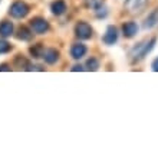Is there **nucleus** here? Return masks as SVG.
<instances>
[{"mask_svg": "<svg viewBox=\"0 0 158 157\" xmlns=\"http://www.w3.org/2000/svg\"><path fill=\"white\" fill-rule=\"evenodd\" d=\"M43 46L42 45H35L30 48V54L33 55V58H40V56H43Z\"/></svg>", "mask_w": 158, "mask_h": 157, "instance_id": "obj_14", "label": "nucleus"}, {"mask_svg": "<svg viewBox=\"0 0 158 157\" xmlns=\"http://www.w3.org/2000/svg\"><path fill=\"white\" fill-rule=\"evenodd\" d=\"M148 0H125V9L131 13L141 12L142 9L147 6Z\"/></svg>", "mask_w": 158, "mask_h": 157, "instance_id": "obj_5", "label": "nucleus"}, {"mask_svg": "<svg viewBox=\"0 0 158 157\" xmlns=\"http://www.w3.org/2000/svg\"><path fill=\"white\" fill-rule=\"evenodd\" d=\"M16 37L20 39V41H30V39H32V33H30V30L27 29V28L22 26V28H19V30H17Z\"/></svg>", "mask_w": 158, "mask_h": 157, "instance_id": "obj_13", "label": "nucleus"}, {"mask_svg": "<svg viewBox=\"0 0 158 157\" xmlns=\"http://www.w3.org/2000/svg\"><path fill=\"white\" fill-rule=\"evenodd\" d=\"M75 32L79 39H89L92 36V28L86 22H79L75 28Z\"/></svg>", "mask_w": 158, "mask_h": 157, "instance_id": "obj_4", "label": "nucleus"}, {"mask_svg": "<svg viewBox=\"0 0 158 157\" xmlns=\"http://www.w3.org/2000/svg\"><path fill=\"white\" fill-rule=\"evenodd\" d=\"M43 58H45V61L48 63H55L56 61H58L59 58V52L56 49H46L45 52H43Z\"/></svg>", "mask_w": 158, "mask_h": 157, "instance_id": "obj_10", "label": "nucleus"}, {"mask_svg": "<svg viewBox=\"0 0 158 157\" xmlns=\"http://www.w3.org/2000/svg\"><path fill=\"white\" fill-rule=\"evenodd\" d=\"M72 71H82V68H81V66H73V68H72Z\"/></svg>", "mask_w": 158, "mask_h": 157, "instance_id": "obj_21", "label": "nucleus"}, {"mask_svg": "<svg viewBox=\"0 0 158 157\" xmlns=\"http://www.w3.org/2000/svg\"><path fill=\"white\" fill-rule=\"evenodd\" d=\"M155 42H157V39L152 37L150 41H142V42H139L137 46H134L132 50L129 52V59H131V62L135 63V62H139L141 59H144V56H145L148 52L152 50Z\"/></svg>", "mask_w": 158, "mask_h": 157, "instance_id": "obj_1", "label": "nucleus"}, {"mask_svg": "<svg viewBox=\"0 0 158 157\" xmlns=\"http://www.w3.org/2000/svg\"><path fill=\"white\" fill-rule=\"evenodd\" d=\"M86 46L83 45V43H75V45L71 48V55L73 59H81L82 56H85L86 54Z\"/></svg>", "mask_w": 158, "mask_h": 157, "instance_id": "obj_8", "label": "nucleus"}, {"mask_svg": "<svg viewBox=\"0 0 158 157\" xmlns=\"http://www.w3.org/2000/svg\"><path fill=\"white\" fill-rule=\"evenodd\" d=\"M50 9H52V13H53V15L59 16V15L65 13V10H66V3H65L63 0H56V2L52 3Z\"/></svg>", "mask_w": 158, "mask_h": 157, "instance_id": "obj_9", "label": "nucleus"}, {"mask_svg": "<svg viewBox=\"0 0 158 157\" xmlns=\"http://www.w3.org/2000/svg\"><path fill=\"white\" fill-rule=\"evenodd\" d=\"M30 28H32V32L38 33V35H42L49 30V23L43 19V17H35L30 20Z\"/></svg>", "mask_w": 158, "mask_h": 157, "instance_id": "obj_3", "label": "nucleus"}, {"mask_svg": "<svg viewBox=\"0 0 158 157\" xmlns=\"http://www.w3.org/2000/svg\"><path fill=\"white\" fill-rule=\"evenodd\" d=\"M12 49V46L9 45L6 41H0V54H6L9 50Z\"/></svg>", "mask_w": 158, "mask_h": 157, "instance_id": "obj_16", "label": "nucleus"}, {"mask_svg": "<svg viewBox=\"0 0 158 157\" xmlns=\"http://www.w3.org/2000/svg\"><path fill=\"white\" fill-rule=\"evenodd\" d=\"M118 39V30L115 26H108V29H106V33L102 37V41L106 43V45H114Z\"/></svg>", "mask_w": 158, "mask_h": 157, "instance_id": "obj_6", "label": "nucleus"}, {"mask_svg": "<svg viewBox=\"0 0 158 157\" xmlns=\"http://www.w3.org/2000/svg\"><path fill=\"white\" fill-rule=\"evenodd\" d=\"M157 23H158V9H155L154 12L151 13L150 16L145 19V22H144V28H145V29H151V28H154Z\"/></svg>", "mask_w": 158, "mask_h": 157, "instance_id": "obj_11", "label": "nucleus"}, {"mask_svg": "<svg viewBox=\"0 0 158 157\" xmlns=\"http://www.w3.org/2000/svg\"><path fill=\"white\" fill-rule=\"evenodd\" d=\"M86 68L89 71H96L98 68H99V62H98V59L95 58H89L86 61Z\"/></svg>", "mask_w": 158, "mask_h": 157, "instance_id": "obj_15", "label": "nucleus"}, {"mask_svg": "<svg viewBox=\"0 0 158 157\" xmlns=\"http://www.w3.org/2000/svg\"><path fill=\"white\" fill-rule=\"evenodd\" d=\"M0 71H9L7 65H0Z\"/></svg>", "mask_w": 158, "mask_h": 157, "instance_id": "obj_20", "label": "nucleus"}, {"mask_svg": "<svg viewBox=\"0 0 158 157\" xmlns=\"http://www.w3.org/2000/svg\"><path fill=\"white\" fill-rule=\"evenodd\" d=\"M122 32H124L125 37H132L137 35L138 32V26L135 22H125L122 25Z\"/></svg>", "mask_w": 158, "mask_h": 157, "instance_id": "obj_7", "label": "nucleus"}, {"mask_svg": "<svg viewBox=\"0 0 158 157\" xmlns=\"http://www.w3.org/2000/svg\"><path fill=\"white\" fill-rule=\"evenodd\" d=\"M152 71H155V72H158V58L155 59L154 62H152Z\"/></svg>", "mask_w": 158, "mask_h": 157, "instance_id": "obj_19", "label": "nucleus"}, {"mask_svg": "<svg viewBox=\"0 0 158 157\" xmlns=\"http://www.w3.org/2000/svg\"><path fill=\"white\" fill-rule=\"evenodd\" d=\"M12 32H13V25L10 23V22L3 20L2 23H0V36L7 37V36L12 35Z\"/></svg>", "mask_w": 158, "mask_h": 157, "instance_id": "obj_12", "label": "nucleus"}, {"mask_svg": "<svg viewBox=\"0 0 158 157\" xmlns=\"http://www.w3.org/2000/svg\"><path fill=\"white\" fill-rule=\"evenodd\" d=\"M9 13H10V16L16 17V19H22L29 13V6L25 2H15L9 9Z\"/></svg>", "mask_w": 158, "mask_h": 157, "instance_id": "obj_2", "label": "nucleus"}, {"mask_svg": "<svg viewBox=\"0 0 158 157\" xmlns=\"http://www.w3.org/2000/svg\"><path fill=\"white\" fill-rule=\"evenodd\" d=\"M88 6L92 9H98L102 6V0H88Z\"/></svg>", "mask_w": 158, "mask_h": 157, "instance_id": "obj_18", "label": "nucleus"}, {"mask_svg": "<svg viewBox=\"0 0 158 157\" xmlns=\"http://www.w3.org/2000/svg\"><path fill=\"white\" fill-rule=\"evenodd\" d=\"M15 66L17 68H23V66H27V61L25 58H22V56H17L16 61H15Z\"/></svg>", "mask_w": 158, "mask_h": 157, "instance_id": "obj_17", "label": "nucleus"}]
</instances>
